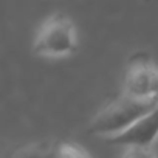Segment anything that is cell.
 I'll use <instances>...</instances> for the list:
<instances>
[{"mask_svg":"<svg viewBox=\"0 0 158 158\" xmlns=\"http://www.w3.org/2000/svg\"><path fill=\"white\" fill-rule=\"evenodd\" d=\"M158 136V106L149 112L146 116H143L139 121H136L132 127L124 130L123 133L107 138L110 144L116 146H138V147H150L152 143Z\"/></svg>","mask_w":158,"mask_h":158,"instance_id":"cell-4","label":"cell"},{"mask_svg":"<svg viewBox=\"0 0 158 158\" xmlns=\"http://www.w3.org/2000/svg\"><path fill=\"white\" fill-rule=\"evenodd\" d=\"M54 153L56 144H51L48 141H37L19 147L11 155V158H54Z\"/></svg>","mask_w":158,"mask_h":158,"instance_id":"cell-5","label":"cell"},{"mask_svg":"<svg viewBox=\"0 0 158 158\" xmlns=\"http://www.w3.org/2000/svg\"><path fill=\"white\" fill-rule=\"evenodd\" d=\"M155 158H158V155H156V156H155Z\"/></svg>","mask_w":158,"mask_h":158,"instance_id":"cell-8","label":"cell"},{"mask_svg":"<svg viewBox=\"0 0 158 158\" xmlns=\"http://www.w3.org/2000/svg\"><path fill=\"white\" fill-rule=\"evenodd\" d=\"M76 50V30L73 22L64 14L50 16L37 30L33 51L40 56L59 57Z\"/></svg>","mask_w":158,"mask_h":158,"instance_id":"cell-2","label":"cell"},{"mask_svg":"<svg viewBox=\"0 0 158 158\" xmlns=\"http://www.w3.org/2000/svg\"><path fill=\"white\" fill-rule=\"evenodd\" d=\"M156 155L150 150V147H138V146H130L126 147L121 158H155Z\"/></svg>","mask_w":158,"mask_h":158,"instance_id":"cell-7","label":"cell"},{"mask_svg":"<svg viewBox=\"0 0 158 158\" xmlns=\"http://www.w3.org/2000/svg\"><path fill=\"white\" fill-rule=\"evenodd\" d=\"M54 158H92V156L76 144L59 143V144H56Z\"/></svg>","mask_w":158,"mask_h":158,"instance_id":"cell-6","label":"cell"},{"mask_svg":"<svg viewBox=\"0 0 158 158\" xmlns=\"http://www.w3.org/2000/svg\"><path fill=\"white\" fill-rule=\"evenodd\" d=\"M156 106L158 99H138L123 93L119 98L110 101L98 112L87 132L90 135H99L106 138L116 136L132 127Z\"/></svg>","mask_w":158,"mask_h":158,"instance_id":"cell-1","label":"cell"},{"mask_svg":"<svg viewBox=\"0 0 158 158\" xmlns=\"http://www.w3.org/2000/svg\"><path fill=\"white\" fill-rule=\"evenodd\" d=\"M123 93L138 99H158V67L146 56H136L124 77Z\"/></svg>","mask_w":158,"mask_h":158,"instance_id":"cell-3","label":"cell"}]
</instances>
